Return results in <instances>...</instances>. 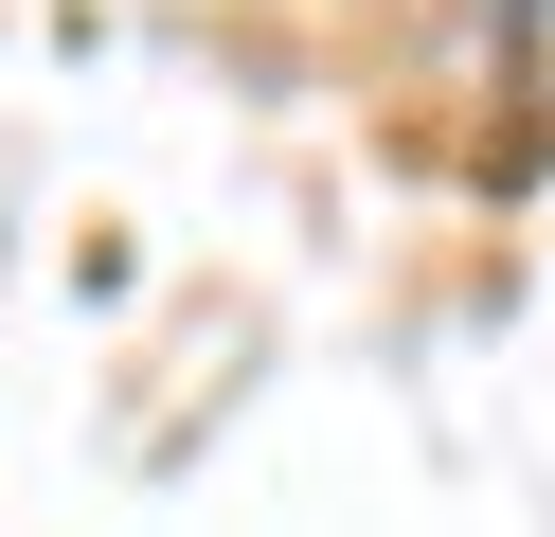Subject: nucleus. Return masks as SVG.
I'll list each match as a JSON object with an SVG mask.
<instances>
[]
</instances>
